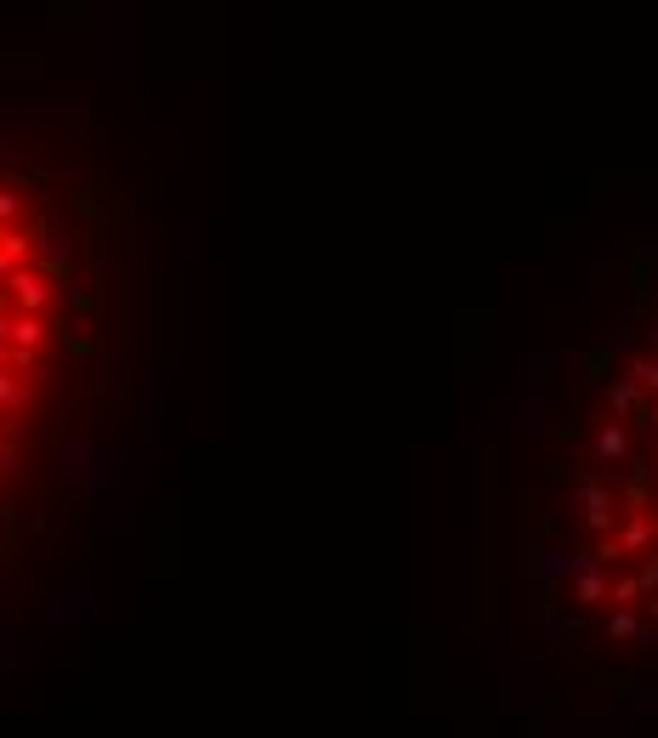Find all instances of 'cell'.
Masks as SVG:
<instances>
[{
  "instance_id": "cell-1",
  "label": "cell",
  "mask_w": 658,
  "mask_h": 738,
  "mask_svg": "<svg viewBox=\"0 0 658 738\" xmlns=\"http://www.w3.org/2000/svg\"><path fill=\"white\" fill-rule=\"evenodd\" d=\"M69 330V262L52 211L29 182L0 171V511L23 438L57 375Z\"/></svg>"
}]
</instances>
